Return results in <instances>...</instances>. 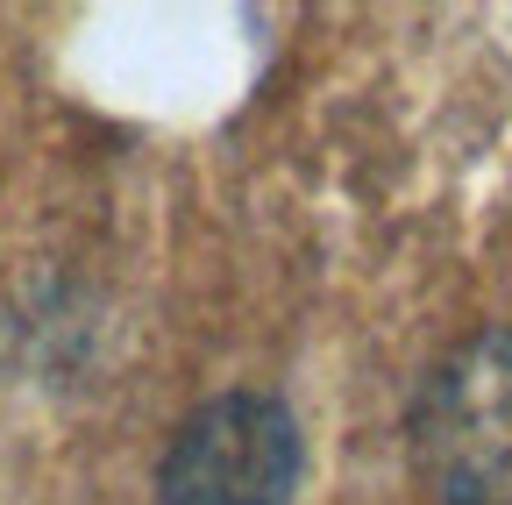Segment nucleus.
<instances>
[{
	"instance_id": "obj_1",
	"label": "nucleus",
	"mask_w": 512,
	"mask_h": 505,
	"mask_svg": "<svg viewBox=\"0 0 512 505\" xmlns=\"http://www.w3.org/2000/svg\"><path fill=\"white\" fill-rule=\"evenodd\" d=\"M413 456L441 505H512V328L477 335L427 377Z\"/></svg>"
},
{
	"instance_id": "obj_2",
	"label": "nucleus",
	"mask_w": 512,
	"mask_h": 505,
	"mask_svg": "<svg viewBox=\"0 0 512 505\" xmlns=\"http://www.w3.org/2000/svg\"><path fill=\"white\" fill-rule=\"evenodd\" d=\"M164 505H292L299 427L278 399L228 392L200 406L164 449Z\"/></svg>"
}]
</instances>
